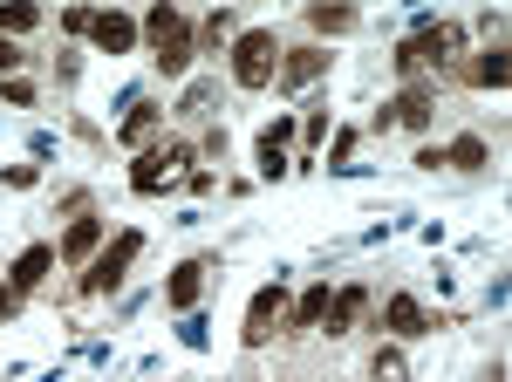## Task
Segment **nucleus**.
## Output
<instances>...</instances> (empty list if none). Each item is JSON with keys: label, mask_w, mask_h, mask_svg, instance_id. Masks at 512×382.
<instances>
[{"label": "nucleus", "mask_w": 512, "mask_h": 382, "mask_svg": "<svg viewBox=\"0 0 512 382\" xmlns=\"http://www.w3.org/2000/svg\"><path fill=\"white\" fill-rule=\"evenodd\" d=\"M205 103H212V82H192V89H185V103H178V110H185V116H198V110H205Z\"/></svg>", "instance_id": "5701e85b"}, {"label": "nucleus", "mask_w": 512, "mask_h": 382, "mask_svg": "<svg viewBox=\"0 0 512 382\" xmlns=\"http://www.w3.org/2000/svg\"><path fill=\"white\" fill-rule=\"evenodd\" d=\"M198 35H205V41H226V35H233V14H212V21H205Z\"/></svg>", "instance_id": "b1692460"}, {"label": "nucleus", "mask_w": 512, "mask_h": 382, "mask_svg": "<svg viewBox=\"0 0 512 382\" xmlns=\"http://www.w3.org/2000/svg\"><path fill=\"white\" fill-rule=\"evenodd\" d=\"M410 369H403V355L396 348H376V382H403Z\"/></svg>", "instance_id": "412c9836"}, {"label": "nucleus", "mask_w": 512, "mask_h": 382, "mask_svg": "<svg viewBox=\"0 0 512 382\" xmlns=\"http://www.w3.org/2000/svg\"><path fill=\"white\" fill-rule=\"evenodd\" d=\"M198 294H205V260H185V267L171 273V287H164V301L178 307V314H192Z\"/></svg>", "instance_id": "9d476101"}, {"label": "nucleus", "mask_w": 512, "mask_h": 382, "mask_svg": "<svg viewBox=\"0 0 512 382\" xmlns=\"http://www.w3.org/2000/svg\"><path fill=\"white\" fill-rule=\"evenodd\" d=\"M478 82H485V89H499V82H506V48H492V55H478V69H472Z\"/></svg>", "instance_id": "aec40b11"}, {"label": "nucleus", "mask_w": 512, "mask_h": 382, "mask_svg": "<svg viewBox=\"0 0 512 382\" xmlns=\"http://www.w3.org/2000/svg\"><path fill=\"white\" fill-rule=\"evenodd\" d=\"M192 164V144H164V151H151V157H137V171H130V185L137 191H158L171 171H185Z\"/></svg>", "instance_id": "423d86ee"}, {"label": "nucleus", "mask_w": 512, "mask_h": 382, "mask_svg": "<svg viewBox=\"0 0 512 382\" xmlns=\"http://www.w3.org/2000/svg\"><path fill=\"white\" fill-rule=\"evenodd\" d=\"M96 246H103V219H76V226L62 232V260H69V267H89Z\"/></svg>", "instance_id": "1a4fd4ad"}, {"label": "nucleus", "mask_w": 512, "mask_h": 382, "mask_svg": "<svg viewBox=\"0 0 512 382\" xmlns=\"http://www.w3.org/2000/svg\"><path fill=\"white\" fill-rule=\"evenodd\" d=\"M14 314H21V294H14V287H0V321H14Z\"/></svg>", "instance_id": "a878e982"}, {"label": "nucleus", "mask_w": 512, "mask_h": 382, "mask_svg": "<svg viewBox=\"0 0 512 382\" xmlns=\"http://www.w3.org/2000/svg\"><path fill=\"white\" fill-rule=\"evenodd\" d=\"M328 301H335L328 287H308L301 301L287 307V328H321V321H328Z\"/></svg>", "instance_id": "ddd939ff"}, {"label": "nucleus", "mask_w": 512, "mask_h": 382, "mask_svg": "<svg viewBox=\"0 0 512 382\" xmlns=\"http://www.w3.org/2000/svg\"><path fill=\"white\" fill-rule=\"evenodd\" d=\"M151 41H158V62L164 76H185V62H192V21L178 14V7H151Z\"/></svg>", "instance_id": "f03ea898"}, {"label": "nucleus", "mask_w": 512, "mask_h": 382, "mask_svg": "<svg viewBox=\"0 0 512 382\" xmlns=\"http://www.w3.org/2000/svg\"><path fill=\"white\" fill-rule=\"evenodd\" d=\"M89 41H96L103 55H130V48H137V21H130V14H89Z\"/></svg>", "instance_id": "0eeeda50"}, {"label": "nucleus", "mask_w": 512, "mask_h": 382, "mask_svg": "<svg viewBox=\"0 0 512 382\" xmlns=\"http://www.w3.org/2000/svg\"><path fill=\"white\" fill-rule=\"evenodd\" d=\"M396 123L403 130H431V89H403L396 96Z\"/></svg>", "instance_id": "2eb2a0df"}, {"label": "nucleus", "mask_w": 512, "mask_h": 382, "mask_svg": "<svg viewBox=\"0 0 512 382\" xmlns=\"http://www.w3.org/2000/svg\"><path fill=\"white\" fill-rule=\"evenodd\" d=\"M280 69V41L274 28H246V35L233 41V82L239 89H267Z\"/></svg>", "instance_id": "f257e3e1"}, {"label": "nucleus", "mask_w": 512, "mask_h": 382, "mask_svg": "<svg viewBox=\"0 0 512 382\" xmlns=\"http://www.w3.org/2000/svg\"><path fill=\"white\" fill-rule=\"evenodd\" d=\"M444 164H458V171H478V164H485V144H478V137H458V144L444 151Z\"/></svg>", "instance_id": "dca6fc26"}, {"label": "nucleus", "mask_w": 512, "mask_h": 382, "mask_svg": "<svg viewBox=\"0 0 512 382\" xmlns=\"http://www.w3.org/2000/svg\"><path fill=\"white\" fill-rule=\"evenodd\" d=\"M362 307H369V294H362V287H342V294L328 301V335H349L355 321H362Z\"/></svg>", "instance_id": "f8f14e48"}, {"label": "nucleus", "mask_w": 512, "mask_h": 382, "mask_svg": "<svg viewBox=\"0 0 512 382\" xmlns=\"http://www.w3.org/2000/svg\"><path fill=\"white\" fill-rule=\"evenodd\" d=\"M383 321H390V335H403V342H410V335H431V314H424L417 294H396V301L383 307Z\"/></svg>", "instance_id": "6e6552de"}, {"label": "nucleus", "mask_w": 512, "mask_h": 382, "mask_svg": "<svg viewBox=\"0 0 512 382\" xmlns=\"http://www.w3.org/2000/svg\"><path fill=\"white\" fill-rule=\"evenodd\" d=\"M308 21H315L321 35H349V28H355V14H349V7H315Z\"/></svg>", "instance_id": "a211bd4d"}, {"label": "nucleus", "mask_w": 512, "mask_h": 382, "mask_svg": "<svg viewBox=\"0 0 512 382\" xmlns=\"http://www.w3.org/2000/svg\"><path fill=\"white\" fill-rule=\"evenodd\" d=\"M260 178H287V157H280V144H267V137H260Z\"/></svg>", "instance_id": "4be33fe9"}, {"label": "nucleus", "mask_w": 512, "mask_h": 382, "mask_svg": "<svg viewBox=\"0 0 512 382\" xmlns=\"http://www.w3.org/2000/svg\"><path fill=\"white\" fill-rule=\"evenodd\" d=\"M144 253V232H123L117 246L89 267V280H82V294H110V287H123V273H130V260Z\"/></svg>", "instance_id": "39448f33"}, {"label": "nucleus", "mask_w": 512, "mask_h": 382, "mask_svg": "<svg viewBox=\"0 0 512 382\" xmlns=\"http://www.w3.org/2000/svg\"><path fill=\"white\" fill-rule=\"evenodd\" d=\"M7 69H21V48H14V41L0 35V76H7Z\"/></svg>", "instance_id": "393cba45"}, {"label": "nucleus", "mask_w": 512, "mask_h": 382, "mask_svg": "<svg viewBox=\"0 0 512 382\" xmlns=\"http://www.w3.org/2000/svg\"><path fill=\"white\" fill-rule=\"evenodd\" d=\"M321 69H328V55H321V48H294L280 76H287V89H308V82H315Z\"/></svg>", "instance_id": "4468645a"}, {"label": "nucleus", "mask_w": 512, "mask_h": 382, "mask_svg": "<svg viewBox=\"0 0 512 382\" xmlns=\"http://www.w3.org/2000/svg\"><path fill=\"white\" fill-rule=\"evenodd\" d=\"M458 48H465V28H451V21H444V28H424V35L403 41V48H396V69H403V76H417V69H431V62H451Z\"/></svg>", "instance_id": "7ed1b4c3"}, {"label": "nucleus", "mask_w": 512, "mask_h": 382, "mask_svg": "<svg viewBox=\"0 0 512 382\" xmlns=\"http://www.w3.org/2000/svg\"><path fill=\"white\" fill-rule=\"evenodd\" d=\"M35 21H41L35 7H0V35H7V41H14V35H28Z\"/></svg>", "instance_id": "6ab92c4d"}, {"label": "nucleus", "mask_w": 512, "mask_h": 382, "mask_svg": "<svg viewBox=\"0 0 512 382\" xmlns=\"http://www.w3.org/2000/svg\"><path fill=\"white\" fill-rule=\"evenodd\" d=\"M280 328H287V287H260V294H253V307H246V328H239V335H246V348H267L280 335Z\"/></svg>", "instance_id": "20e7f679"}, {"label": "nucleus", "mask_w": 512, "mask_h": 382, "mask_svg": "<svg viewBox=\"0 0 512 382\" xmlns=\"http://www.w3.org/2000/svg\"><path fill=\"white\" fill-rule=\"evenodd\" d=\"M48 267H55V253H48V246H28V253L14 260V273H7V280H14V294H35L41 280H48Z\"/></svg>", "instance_id": "9b49d317"}, {"label": "nucleus", "mask_w": 512, "mask_h": 382, "mask_svg": "<svg viewBox=\"0 0 512 382\" xmlns=\"http://www.w3.org/2000/svg\"><path fill=\"white\" fill-rule=\"evenodd\" d=\"M151 130H158V110H144V103H137V110L123 116V144H144Z\"/></svg>", "instance_id": "f3484780"}]
</instances>
